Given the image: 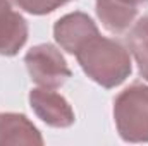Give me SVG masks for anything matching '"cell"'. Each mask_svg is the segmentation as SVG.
Here are the masks:
<instances>
[{"mask_svg":"<svg viewBox=\"0 0 148 146\" xmlns=\"http://www.w3.org/2000/svg\"><path fill=\"white\" fill-rule=\"evenodd\" d=\"M74 55L84 74L105 89L122 84L133 72L127 48L117 40L100 36V33L90 38Z\"/></svg>","mask_w":148,"mask_h":146,"instance_id":"6da1fadb","label":"cell"},{"mask_svg":"<svg viewBox=\"0 0 148 146\" xmlns=\"http://www.w3.org/2000/svg\"><path fill=\"white\" fill-rule=\"evenodd\" d=\"M114 122L126 143H148V86L136 81L114 100Z\"/></svg>","mask_w":148,"mask_h":146,"instance_id":"7a4b0ae2","label":"cell"},{"mask_svg":"<svg viewBox=\"0 0 148 146\" xmlns=\"http://www.w3.org/2000/svg\"><path fill=\"white\" fill-rule=\"evenodd\" d=\"M24 64L31 76V81L48 89L60 88L73 76L60 50L50 43H41L28 50Z\"/></svg>","mask_w":148,"mask_h":146,"instance_id":"3957f363","label":"cell"},{"mask_svg":"<svg viewBox=\"0 0 148 146\" xmlns=\"http://www.w3.org/2000/svg\"><path fill=\"white\" fill-rule=\"evenodd\" d=\"M29 105L38 119L43 120L50 127L66 129V127H71L76 120L74 110L69 105V102L62 95H59L48 88L31 89L29 91Z\"/></svg>","mask_w":148,"mask_h":146,"instance_id":"277c9868","label":"cell"},{"mask_svg":"<svg viewBox=\"0 0 148 146\" xmlns=\"http://www.w3.org/2000/svg\"><path fill=\"white\" fill-rule=\"evenodd\" d=\"M95 35H98V28L84 12L66 14L53 26V38L57 45L73 55Z\"/></svg>","mask_w":148,"mask_h":146,"instance_id":"5b68a950","label":"cell"},{"mask_svg":"<svg viewBox=\"0 0 148 146\" xmlns=\"http://www.w3.org/2000/svg\"><path fill=\"white\" fill-rule=\"evenodd\" d=\"M28 23L12 9V2L0 0V55H17L28 41Z\"/></svg>","mask_w":148,"mask_h":146,"instance_id":"8992f818","label":"cell"},{"mask_svg":"<svg viewBox=\"0 0 148 146\" xmlns=\"http://www.w3.org/2000/svg\"><path fill=\"white\" fill-rule=\"evenodd\" d=\"M3 145L41 146L43 138L24 113L7 112L0 113V146Z\"/></svg>","mask_w":148,"mask_h":146,"instance_id":"52a82bcc","label":"cell"},{"mask_svg":"<svg viewBox=\"0 0 148 146\" xmlns=\"http://www.w3.org/2000/svg\"><path fill=\"white\" fill-rule=\"evenodd\" d=\"M97 16L112 35H124L138 16V7L126 0H97Z\"/></svg>","mask_w":148,"mask_h":146,"instance_id":"ba28073f","label":"cell"},{"mask_svg":"<svg viewBox=\"0 0 148 146\" xmlns=\"http://www.w3.org/2000/svg\"><path fill=\"white\" fill-rule=\"evenodd\" d=\"M129 52L133 53L140 76L148 81V16L138 19L127 33Z\"/></svg>","mask_w":148,"mask_h":146,"instance_id":"9c48e42d","label":"cell"},{"mask_svg":"<svg viewBox=\"0 0 148 146\" xmlns=\"http://www.w3.org/2000/svg\"><path fill=\"white\" fill-rule=\"evenodd\" d=\"M10 2L16 3L19 9L26 10L28 14L45 16V14H50V12L57 10L59 7L66 5L71 0H10Z\"/></svg>","mask_w":148,"mask_h":146,"instance_id":"30bf717a","label":"cell"},{"mask_svg":"<svg viewBox=\"0 0 148 146\" xmlns=\"http://www.w3.org/2000/svg\"><path fill=\"white\" fill-rule=\"evenodd\" d=\"M127 3H133V5H136V7H140V5H147L148 0H126Z\"/></svg>","mask_w":148,"mask_h":146,"instance_id":"8fae6325","label":"cell"}]
</instances>
